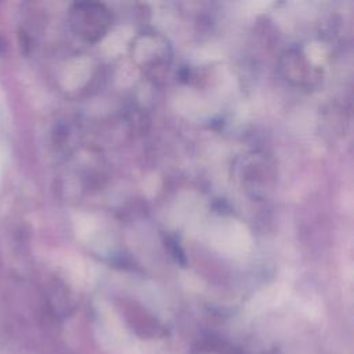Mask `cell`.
<instances>
[{"instance_id": "1", "label": "cell", "mask_w": 354, "mask_h": 354, "mask_svg": "<svg viewBox=\"0 0 354 354\" xmlns=\"http://www.w3.org/2000/svg\"><path fill=\"white\" fill-rule=\"evenodd\" d=\"M71 24L79 36L97 41L109 29L111 14L100 3H76L71 10Z\"/></svg>"}, {"instance_id": "2", "label": "cell", "mask_w": 354, "mask_h": 354, "mask_svg": "<svg viewBox=\"0 0 354 354\" xmlns=\"http://www.w3.org/2000/svg\"><path fill=\"white\" fill-rule=\"evenodd\" d=\"M4 50H6V41L0 37V54H1Z\"/></svg>"}]
</instances>
